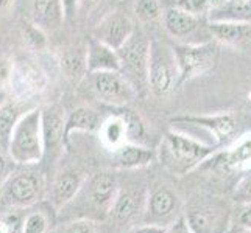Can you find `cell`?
<instances>
[{"mask_svg":"<svg viewBox=\"0 0 251 233\" xmlns=\"http://www.w3.org/2000/svg\"><path fill=\"white\" fill-rule=\"evenodd\" d=\"M14 97L30 100L42 95L50 85V75L38 56L27 55L13 61L10 84Z\"/></svg>","mask_w":251,"mask_h":233,"instance_id":"8","label":"cell"},{"mask_svg":"<svg viewBox=\"0 0 251 233\" xmlns=\"http://www.w3.org/2000/svg\"><path fill=\"white\" fill-rule=\"evenodd\" d=\"M22 36L31 51H42L47 48V33L33 23H27L22 30Z\"/></svg>","mask_w":251,"mask_h":233,"instance_id":"31","label":"cell"},{"mask_svg":"<svg viewBox=\"0 0 251 233\" xmlns=\"http://www.w3.org/2000/svg\"><path fill=\"white\" fill-rule=\"evenodd\" d=\"M150 42L142 31L134 30L122 45L117 48V56L120 63V73L133 85L137 95H145L149 92L147 84V70H149Z\"/></svg>","mask_w":251,"mask_h":233,"instance_id":"6","label":"cell"},{"mask_svg":"<svg viewBox=\"0 0 251 233\" xmlns=\"http://www.w3.org/2000/svg\"><path fill=\"white\" fill-rule=\"evenodd\" d=\"M16 168V163L5 148H0V185L10 176V172Z\"/></svg>","mask_w":251,"mask_h":233,"instance_id":"36","label":"cell"},{"mask_svg":"<svg viewBox=\"0 0 251 233\" xmlns=\"http://www.w3.org/2000/svg\"><path fill=\"white\" fill-rule=\"evenodd\" d=\"M47 180L38 165H16L0 185V205L3 209H30L44 199Z\"/></svg>","mask_w":251,"mask_h":233,"instance_id":"2","label":"cell"},{"mask_svg":"<svg viewBox=\"0 0 251 233\" xmlns=\"http://www.w3.org/2000/svg\"><path fill=\"white\" fill-rule=\"evenodd\" d=\"M164 229H166V227L156 226V224H147V222H142L141 226H134L129 233H164Z\"/></svg>","mask_w":251,"mask_h":233,"instance_id":"41","label":"cell"},{"mask_svg":"<svg viewBox=\"0 0 251 233\" xmlns=\"http://www.w3.org/2000/svg\"><path fill=\"white\" fill-rule=\"evenodd\" d=\"M13 2L14 0H0V13H5L10 10L13 6Z\"/></svg>","mask_w":251,"mask_h":233,"instance_id":"42","label":"cell"},{"mask_svg":"<svg viewBox=\"0 0 251 233\" xmlns=\"http://www.w3.org/2000/svg\"><path fill=\"white\" fill-rule=\"evenodd\" d=\"M64 22V13L59 0H33L31 23L47 34L56 31Z\"/></svg>","mask_w":251,"mask_h":233,"instance_id":"22","label":"cell"},{"mask_svg":"<svg viewBox=\"0 0 251 233\" xmlns=\"http://www.w3.org/2000/svg\"><path fill=\"white\" fill-rule=\"evenodd\" d=\"M200 167L209 168L217 174L251 171V132L239 137L228 148L217 149Z\"/></svg>","mask_w":251,"mask_h":233,"instance_id":"13","label":"cell"},{"mask_svg":"<svg viewBox=\"0 0 251 233\" xmlns=\"http://www.w3.org/2000/svg\"><path fill=\"white\" fill-rule=\"evenodd\" d=\"M119 188L117 177L111 172L103 171L86 177L80 191L69 202L75 204L76 210L80 212L75 218H88L94 221L106 218L114 204Z\"/></svg>","mask_w":251,"mask_h":233,"instance_id":"3","label":"cell"},{"mask_svg":"<svg viewBox=\"0 0 251 233\" xmlns=\"http://www.w3.org/2000/svg\"><path fill=\"white\" fill-rule=\"evenodd\" d=\"M183 216L194 233H226L231 224L226 205L217 199L190 202Z\"/></svg>","mask_w":251,"mask_h":233,"instance_id":"10","label":"cell"},{"mask_svg":"<svg viewBox=\"0 0 251 233\" xmlns=\"http://www.w3.org/2000/svg\"><path fill=\"white\" fill-rule=\"evenodd\" d=\"M164 233H194V232L190 230L184 216L181 214V216H178L175 221H173L172 224H169V226L164 229Z\"/></svg>","mask_w":251,"mask_h":233,"instance_id":"39","label":"cell"},{"mask_svg":"<svg viewBox=\"0 0 251 233\" xmlns=\"http://www.w3.org/2000/svg\"><path fill=\"white\" fill-rule=\"evenodd\" d=\"M97 132H99L101 145L111 152L128 142L125 123L117 112L109 115L106 120H103V122L100 123V127H99Z\"/></svg>","mask_w":251,"mask_h":233,"instance_id":"26","label":"cell"},{"mask_svg":"<svg viewBox=\"0 0 251 233\" xmlns=\"http://www.w3.org/2000/svg\"><path fill=\"white\" fill-rule=\"evenodd\" d=\"M158 157L154 149L141 143L126 142L111 152V162L120 169H141L153 163Z\"/></svg>","mask_w":251,"mask_h":233,"instance_id":"19","label":"cell"},{"mask_svg":"<svg viewBox=\"0 0 251 233\" xmlns=\"http://www.w3.org/2000/svg\"><path fill=\"white\" fill-rule=\"evenodd\" d=\"M86 68L88 73L95 72H120V63L117 56V50L103 44L95 38L88 41L84 50Z\"/></svg>","mask_w":251,"mask_h":233,"instance_id":"20","label":"cell"},{"mask_svg":"<svg viewBox=\"0 0 251 233\" xmlns=\"http://www.w3.org/2000/svg\"><path fill=\"white\" fill-rule=\"evenodd\" d=\"M240 233H251V230H245V229H242V232Z\"/></svg>","mask_w":251,"mask_h":233,"instance_id":"45","label":"cell"},{"mask_svg":"<svg viewBox=\"0 0 251 233\" xmlns=\"http://www.w3.org/2000/svg\"><path fill=\"white\" fill-rule=\"evenodd\" d=\"M232 201L237 205L242 204H251V171L247 176L242 177L237 185L234 187V191H232Z\"/></svg>","mask_w":251,"mask_h":233,"instance_id":"34","label":"cell"},{"mask_svg":"<svg viewBox=\"0 0 251 233\" xmlns=\"http://www.w3.org/2000/svg\"><path fill=\"white\" fill-rule=\"evenodd\" d=\"M175 125H189L206 129L214 137L215 145L223 146L231 142L237 132V123L231 114H212V115H178L172 118Z\"/></svg>","mask_w":251,"mask_h":233,"instance_id":"15","label":"cell"},{"mask_svg":"<svg viewBox=\"0 0 251 233\" xmlns=\"http://www.w3.org/2000/svg\"><path fill=\"white\" fill-rule=\"evenodd\" d=\"M13 70V61L10 59H0V89H6V85L10 84Z\"/></svg>","mask_w":251,"mask_h":233,"instance_id":"38","label":"cell"},{"mask_svg":"<svg viewBox=\"0 0 251 233\" xmlns=\"http://www.w3.org/2000/svg\"><path fill=\"white\" fill-rule=\"evenodd\" d=\"M134 23L129 17L120 11H111L95 25L92 38L117 50L134 31Z\"/></svg>","mask_w":251,"mask_h":233,"instance_id":"16","label":"cell"},{"mask_svg":"<svg viewBox=\"0 0 251 233\" xmlns=\"http://www.w3.org/2000/svg\"><path fill=\"white\" fill-rule=\"evenodd\" d=\"M6 100H8V92H6V89H0V106H2Z\"/></svg>","mask_w":251,"mask_h":233,"instance_id":"44","label":"cell"},{"mask_svg":"<svg viewBox=\"0 0 251 233\" xmlns=\"http://www.w3.org/2000/svg\"><path fill=\"white\" fill-rule=\"evenodd\" d=\"M206 19L209 22L251 23V0H223L209 8Z\"/></svg>","mask_w":251,"mask_h":233,"instance_id":"23","label":"cell"},{"mask_svg":"<svg viewBox=\"0 0 251 233\" xmlns=\"http://www.w3.org/2000/svg\"><path fill=\"white\" fill-rule=\"evenodd\" d=\"M161 19L166 31L179 44H200L212 39L206 16H194L178 8L167 6L162 11Z\"/></svg>","mask_w":251,"mask_h":233,"instance_id":"9","label":"cell"},{"mask_svg":"<svg viewBox=\"0 0 251 233\" xmlns=\"http://www.w3.org/2000/svg\"><path fill=\"white\" fill-rule=\"evenodd\" d=\"M236 219L240 229L251 230V204L239 205V210L236 214Z\"/></svg>","mask_w":251,"mask_h":233,"instance_id":"37","label":"cell"},{"mask_svg":"<svg viewBox=\"0 0 251 233\" xmlns=\"http://www.w3.org/2000/svg\"><path fill=\"white\" fill-rule=\"evenodd\" d=\"M6 149L16 165H38L44 159L41 107H31L19 118Z\"/></svg>","mask_w":251,"mask_h":233,"instance_id":"4","label":"cell"},{"mask_svg":"<svg viewBox=\"0 0 251 233\" xmlns=\"http://www.w3.org/2000/svg\"><path fill=\"white\" fill-rule=\"evenodd\" d=\"M145 194H141L134 190H120L111 207L109 214L116 221L117 226H125L136 221L137 214L144 212Z\"/></svg>","mask_w":251,"mask_h":233,"instance_id":"21","label":"cell"},{"mask_svg":"<svg viewBox=\"0 0 251 233\" xmlns=\"http://www.w3.org/2000/svg\"><path fill=\"white\" fill-rule=\"evenodd\" d=\"M100 2V0H80V8H88V10H91V8H94L95 5H97Z\"/></svg>","mask_w":251,"mask_h":233,"instance_id":"43","label":"cell"},{"mask_svg":"<svg viewBox=\"0 0 251 233\" xmlns=\"http://www.w3.org/2000/svg\"><path fill=\"white\" fill-rule=\"evenodd\" d=\"M220 149L217 145L203 143L195 137H189L176 131L164 135L159 151L156 152L161 163L173 174L184 176L190 171L200 168L201 163Z\"/></svg>","mask_w":251,"mask_h":233,"instance_id":"1","label":"cell"},{"mask_svg":"<svg viewBox=\"0 0 251 233\" xmlns=\"http://www.w3.org/2000/svg\"><path fill=\"white\" fill-rule=\"evenodd\" d=\"M117 114L122 117L125 127H126V139L131 143H141L144 145L145 137H147V129L142 117L137 112L128 109V106L124 107H116Z\"/></svg>","mask_w":251,"mask_h":233,"instance_id":"28","label":"cell"},{"mask_svg":"<svg viewBox=\"0 0 251 233\" xmlns=\"http://www.w3.org/2000/svg\"><path fill=\"white\" fill-rule=\"evenodd\" d=\"M21 233H50V216L49 213L36 210L30 212L24 218Z\"/></svg>","mask_w":251,"mask_h":233,"instance_id":"30","label":"cell"},{"mask_svg":"<svg viewBox=\"0 0 251 233\" xmlns=\"http://www.w3.org/2000/svg\"><path fill=\"white\" fill-rule=\"evenodd\" d=\"M147 84H149V92H151L156 98H166L179 87L178 67L172 47L161 41L150 42Z\"/></svg>","mask_w":251,"mask_h":233,"instance_id":"7","label":"cell"},{"mask_svg":"<svg viewBox=\"0 0 251 233\" xmlns=\"http://www.w3.org/2000/svg\"><path fill=\"white\" fill-rule=\"evenodd\" d=\"M42 142H44V157L53 160L66 148V112L59 103L41 107Z\"/></svg>","mask_w":251,"mask_h":233,"instance_id":"14","label":"cell"},{"mask_svg":"<svg viewBox=\"0 0 251 233\" xmlns=\"http://www.w3.org/2000/svg\"><path fill=\"white\" fill-rule=\"evenodd\" d=\"M167 6L178 8L194 16H206L211 8V2L209 0H167Z\"/></svg>","mask_w":251,"mask_h":233,"instance_id":"32","label":"cell"},{"mask_svg":"<svg viewBox=\"0 0 251 233\" xmlns=\"http://www.w3.org/2000/svg\"><path fill=\"white\" fill-rule=\"evenodd\" d=\"M50 233H55V232H50Z\"/></svg>","mask_w":251,"mask_h":233,"instance_id":"46","label":"cell"},{"mask_svg":"<svg viewBox=\"0 0 251 233\" xmlns=\"http://www.w3.org/2000/svg\"><path fill=\"white\" fill-rule=\"evenodd\" d=\"M24 219L14 212L3 213L0 216V233H21Z\"/></svg>","mask_w":251,"mask_h":233,"instance_id":"35","label":"cell"},{"mask_svg":"<svg viewBox=\"0 0 251 233\" xmlns=\"http://www.w3.org/2000/svg\"><path fill=\"white\" fill-rule=\"evenodd\" d=\"M222 45L214 39L200 44H176L172 45L178 67V85L212 72L220 61Z\"/></svg>","mask_w":251,"mask_h":233,"instance_id":"5","label":"cell"},{"mask_svg":"<svg viewBox=\"0 0 251 233\" xmlns=\"http://www.w3.org/2000/svg\"><path fill=\"white\" fill-rule=\"evenodd\" d=\"M63 233H100L99 224L88 218H75L64 224Z\"/></svg>","mask_w":251,"mask_h":233,"instance_id":"33","label":"cell"},{"mask_svg":"<svg viewBox=\"0 0 251 233\" xmlns=\"http://www.w3.org/2000/svg\"><path fill=\"white\" fill-rule=\"evenodd\" d=\"M63 6L64 21H71L75 17V14L80 10V0H59Z\"/></svg>","mask_w":251,"mask_h":233,"instance_id":"40","label":"cell"},{"mask_svg":"<svg viewBox=\"0 0 251 233\" xmlns=\"http://www.w3.org/2000/svg\"><path fill=\"white\" fill-rule=\"evenodd\" d=\"M89 75L94 95L105 105L124 107L137 97L133 85L120 72H95Z\"/></svg>","mask_w":251,"mask_h":233,"instance_id":"12","label":"cell"},{"mask_svg":"<svg viewBox=\"0 0 251 233\" xmlns=\"http://www.w3.org/2000/svg\"><path fill=\"white\" fill-rule=\"evenodd\" d=\"M31 107L34 106L30 105L28 100L17 98V97L14 98L8 97V100L0 106V148L5 149L8 148V142H10V137L16 123Z\"/></svg>","mask_w":251,"mask_h":233,"instance_id":"24","label":"cell"},{"mask_svg":"<svg viewBox=\"0 0 251 233\" xmlns=\"http://www.w3.org/2000/svg\"><path fill=\"white\" fill-rule=\"evenodd\" d=\"M86 177L81 172L75 169H64L53 179L50 188H49V204L51 207V210L61 212L64 207L71 202L76 193L80 191V188Z\"/></svg>","mask_w":251,"mask_h":233,"instance_id":"17","label":"cell"},{"mask_svg":"<svg viewBox=\"0 0 251 233\" xmlns=\"http://www.w3.org/2000/svg\"><path fill=\"white\" fill-rule=\"evenodd\" d=\"M101 120L97 110H94L89 106L75 107L71 114L66 115V142H69L74 132H97Z\"/></svg>","mask_w":251,"mask_h":233,"instance_id":"25","label":"cell"},{"mask_svg":"<svg viewBox=\"0 0 251 233\" xmlns=\"http://www.w3.org/2000/svg\"><path fill=\"white\" fill-rule=\"evenodd\" d=\"M179 214V197L173 190L161 182L153 184L145 194L142 221L167 227Z\"/></svg>","mask_w":251,"mask_h":233,"instance_id":"11","label":"cell"},{"mask_svg":"<svg viewBox=\"0 0 251 233\" xmlns=\"http://www.w3.org/2000/svg\"><path fill=\"white\" fill-rule=\"evenodd\" d=\"M211 38L223 47L251 51V23L209 22Z\"/></svg>","mask_w":251,"mask_h":233,"instance_id":"18","label":"cell"},{"mask_svg":"<svg viewBox=\"0 0 251 233\" xmlns=\"http://www.w3.org/2000/svg\"><path fill=\"white\" fill-rule=\"evenodd\" d=\"M58 65L61 73L66 76V80H69L72 84H78L88 75L84 53H78V51H72V50L64 51L59 56Z\"/></svg>","mask_w":251,"mask_h":233,"instance_id":"27","label":"cell"},{"mask_svg":"<svg viewBox=\"0 0 251 233\" xmlns=\"http://www.w3.org/2000/svg\"><path fill=\"white\" fill-rule=\"evenodd\" d=\"M134 14L144 23H154L162 17V5L159 0H134Z\"/></svg>","mask_w":251,"mask_h":233,"instance_id":"29","label":"cell"}]
</instances>
